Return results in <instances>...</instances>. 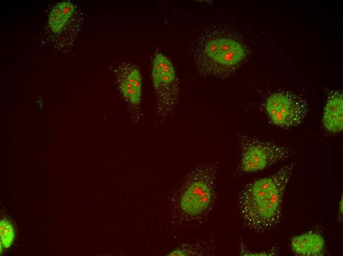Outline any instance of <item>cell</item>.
Returning a JSON list of instances; mask_svg holds the SVG:
<instances>
[{
  "mask_svg": "<svg viewBox=\"0 0 343 256\" xmlns=\"http://www.w3.org/2000/svg\"><path fill=\"white\" fill-rule=\"evenodd\" d=\"M295 162L246 185L239 194L238 207L248 229L263 233L274 229L282 215L284 195Z\"/></svg>",
  "mask_w": 343,
  "mask_h": 256,
  "instance_id": "6da1fadb",
  "label": "cell"
},
{
  "mask_svg": "<svg viewBox=\"0 0 343 256\" xmlns=\"http://www.w3.org/2000/svg\"><path fill=\"white\" fill-rule=\"evenodd\" d=\"M238 139L241 150L238 168L242 173L263 170L294 154L293 149L289 146L255 136L239 133Z\"/></svg>",
  "mask_w": 343,
  "mask_h": 256,
  "instance_id": "7a4b0ae2",
  "label": "cell"
},
{
  "mask_svg": "<svg viewBox=\"0 0 343 256\" xmlns=\"http://www.w3.org/2000/svg\"><path fill=\"white\" fill-rule=\"evenodd\" d=\"M216 173L214 165L203 163L190 173L180 200V207L186 214L197 216L209 208L214 194Z\"/></svg>",
  "mask_w": 343,
  "mask_h": 256,
  "instance_id": "3957f363",
  "label": "cell"
},
{
  "mask_svg": "<svg viewBox=\"0 0 343 256\" xmlns=\"http://www.w3.org/2000/svg\"><path fill=\"white\" fill-rule=\"evenodd\" d=\"M151 77L153 86L159 95L161 106L158 115L168 117L176 98V75L173 65L164 54L158 53L154 58Z\"/></svg>",
  "mask_w": 343,
  "mask_h": 256,
  "instance_id": "277c9868",
  "label": "cell"
},
{
  "mask_svg": "<svg viewBox=\"0 0 343 256\" xmlns=\"http://www.w3.org/2000/svg\"><path fill=\"white\" fill-rule=\"evenodd\" d=\"M265 108L271 122L282 128L297 126L307 113L306 104L288 93L276 92L267 98Z\"/></svg>",
  "mask_w": 343,
  "mask_h": 256,
  "instance_id": "5b68a950",
  "label": "cell"
},
{
  "mask_svg": "<svg viewBox=\"0 0 343 256\" xmlns=\"http://www.w3.org/2000/svg\"><path fill=\"white\" fill-rule=\"evenodd\" d=\"M205 52L210 59L222 65L232 66L244 58L245 51L240 43L229 38H216L208 41Z\"/></svg>",
  "mask_w": 343,
  "mask_h": 256,
  "instance_id": "8992f818",
  "label": "cell"
},
{
  "mask_svg": "<svg viewBox=\"0 0 343 256\" xmlns=\"http://www.w3.org/2000/svg\"><path fill=\"white\" fill-rule=\"evenodd\" d=\"M290 246L294 254L300 256H319L323 254L325 241L316 231H308L294 236Z\"/></svg>",
  "mask_w": 343,
  "mask_h": 256,
  "instance_id": "52a82bcc",
  "label": "cell"
},
{
  "mask_svg": "<svg viewBox=\"0 0 343 256\" xmlns=\"http://www.w3.org/2000/svg\"><path fill=\"white\" fill-rule=\"evenodd\" d=\"M118 82L125 100L133 106L139 105L142 97V79L139 69L135 67L127 69L120 74Z\"/></svg>",
  "mask_w": 343,
  "mask_h": 256,
  "instance_id": "ba28073f",
  "label": "cell"
},
{
  "mask_svg": "<svg viewBox=\"0 0 343 256\" xmlns=\"http://www.w3.org/2000/svg\"><path fill=\"white\" fill-rule=\"evenodd\" d=\"M325 128L332 133H339L343 129V95L336 92L330 96L325 105L322 118Z\"/></svg>",
  "mask_w": 343,
  "mask_h": 256,
  "instance_id": "9c48e42d",
  "label": "cell"
},
{
  "mask_svg": "<svg viewBox=\"0 0 343 256\" xmlns=\"http://www.w3.org/2000/svg\"><path fill=\"white\" fill-rule=\"evenodd\" d=\"M74 10L73 3L68 0L58 3L51 10L48 25L54 32H60L72 16Z\"/></svg>",
  "mask_w": 343,
  "mask_h": 256,
  "instance_id": "30bf717a",
  "label": "cell"
},
{
  "mask_svg": "<svg viewBox=\"0 0 343 256\" xmlns=\"http://www.w3.org/2000/svg\"><path fill=\"white\" fill-rule=\"evenodd\" d=\"M0 246L9 248L12 244L14 237V231L11 223L4 219L0 222Z\"/></svg>",
  "mask_w": 343,
  "mask_h": 256,
  "instance_id": "8fae6325",
  "label": "cell"
},
{
  "mask_svg": "<svg viewBox=\"0 0 343 256\" xmlns=\"http://www.w3.org/2000/svg\"><path fill=\"white\" fill-rule=\"evenodd\" d=\"M343 195L342 194L341 198L340 199L339 204V207H338V217L340 219H342L343 218Z\"/></svg>",
  "mask_w": 343,
  "mask_h": 256,
  "instance_id": "7c38bea8",
  "label": "cell"
},
{
  "mask_svg": "<svg viewBox=\"0 0 343 256\" xmlns=\"http://www.w3.org/2000/svg\"><path fill=\"white\" fill-rule=\"evenodd\" d=\"M169 256H184L185 255L179 250H174L170 253Z\"/></svg>",
  "mask_w": 343,
  "mask_h": 256,
  "instance_id": "4fadbf2b",
  "label": "cell"
}]
</instances>
